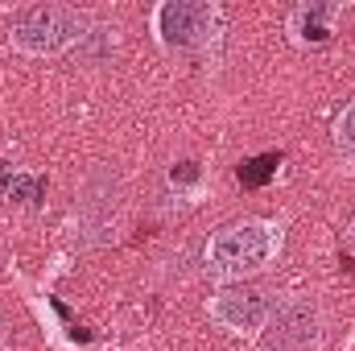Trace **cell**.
<instances>
[{"instance_id":"6da1fadb","label":"cell","mask_w":355,"mask_h":351,"mask_svg":"<svg viewBox=\"0 0 355 351\" xmlns=\"http://www.w3.org/2000/svg\"><path fill=\"white\" fill-rule=\"evenodd\" d=\"M277 252V228L261 223V219H244V223H232L223 228L211 248H207V264L215 277H244V273H257L265 268Z\"/></svg>"},{"instance_id":"7a4b0ae2","label":"cell","mask_w":355,"mask_h":351,"mask_svg":"<svg viewBox=\"0 0 355 351\" xmlns=\"http://www.w3.org/2000/svg\"><path fill=\"white\" fill-rule=\"evenodd\" d=\"M79 37H83V17L75 8H62V4L25 8L12 21V33H8V42L25 54H58Z\"/></svg>"},{"instance_id":"3957f363","label":"cell","mask_w":355,"mask_h":351,"mask_svg":"<svg viewBox=\"0 0 355 351\" xmlns=\"http://www.w3.org/2000/svg\"><path fill=\"white\" fill-rule=\"evenodd\" d=\"M268 314H272L268 298L261 289H248V285H227L211 302V318L219 327H227V331H240V335L244 331H261L268 323Z\"/></svg>"},{"instance_id":"277c9868","label":"cell","mask_w":355,"mask_h":351,"mask_svg":"<svg viewBox=\"0 0 355 351\" xmlns=\"http://www.w3.org/2000/svg\"><path fill=\"white\" fill-rule=\"evenodd\" d=\"M215 25V12L198 0H170L157 8V33L166 46H178V50H190L198 46Z\"/></svg>"},{"instance_id":"5b68a950","label":"cell","mask_w":355,"mask_h":351,"mask_svg":"<svg viewBox=\"0 0 355 351\" xmlns=\"http://www.w3.org/2000/svg\"><path fill=\"white\" fill-rule=\"evenodd\" d=\"M268 318H272V335L281 348H306L322 335V310L310 298H293V302L277 306Z\"/></svg>"},{"instance_id":"8992f818","label":"cell","mask_w":355,"mask_h":351,"mask_svg":"<svg viewBox=\"0 0 355 351\" xmlns=\"http://www.w3.org/2000/svg\"><path fill=\"white\" fill-rule=\"evenodd\" d=\"M335 17H339V8L335 4H302L297 12H293V33H297V42H327L331 33H335Z\"/></svg>"},{"instance_id":"52a82bcc","label":"cell","mask_w":355,"mask_h":351,"mask_svg":"<svg viewBox=\"0 0 355 351\" xmlns=\"http://www.w3.org/2000/svg\"><path fill=\"white\" fill-rule=\"evenodd\" d=\"M335 141H339L343 149H355V103L343 108V116H339V124H335Z\"/></svg>"},{"instance_id":"ba28073f","label":"cell","mask_w":355,"mask_h":351,"mask_svg":"<svg viewBox=\"0 0 355 351\" xmlns=\"http://www.w3.org/2000/svg\"><path fill=\"white\" fill-rule=\"evenodd\" d=\"M268 174H272V157H261V162H252V170H240V178H244L248 186H261Z\"/></svg>"},{"instance_id":"9c48e42d","label":"cell","mask_w":355,"mask_h":351,"mask_svg":"<svg viewBox=\"0 0 355 351\" xmlns=\"http://www.w3.org/2000/svg\"><path fill=\"white\" fill-rule=\"evenodd\" d=\"M194 178H198V170H194L190 162H186L182 170H174V182H194Z\"/></svg>"},{"instance_id":"30bf717a","label":"cell","mask_w":355,"mask_h":351,"mask_svg":"<svg viewBox=\"0 0 355 351\" xmlns=\"http://www.w3.org/2000/svg\"><path fill=\"white\" fill-rule=\"evenodd\" d=\"M347 240H352V244H355V219H352V228H347Z\"/></svg>"}]
</instances>
